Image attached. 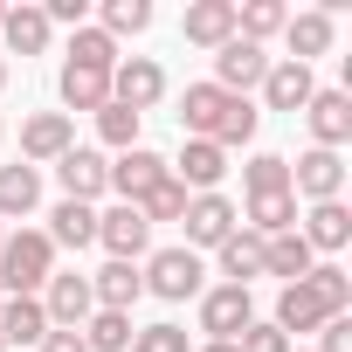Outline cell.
<instances>
[{"mask_svg":"<svg viewBox=\"0 0 352 352\" xmlns=\"http://www.w3.org/2000/svg\"><path fill=\"white\" fill-rule=\"evenodd\" d=\"M324 318H352V276H345L338 263H311V276L283 283L270 324H276L283 338H304V331H318Z\"/></svg>","mask_w":352,"mask_h":352,"instance_id":"obj_1","label":"cell"},{"mask_svg":"<svg viewBox=\"0 0 352 352\" xmlns=\"http://www.w3.org/2000/svg\"><path fill=\"white\" fill-rule=\"evenodd\" d=\"M256 124H263V111L249 97H228L221 83H187L180 90V131L187 138H208V145L235 152V145L256 138Z\"/></svg>","mask_w":352,"mask_h":352,"instance_id":"obj_2","label":"cell"},{"mask_svg":"<svg viewBox=\"0 0 352 352\" xmlns=\"http://www.w3.org/2000/svg\"><path fill=\"white\" fill-rule=\"evenodd\" d=\"M49 276H56V242L42 228H21L0 242V297H42Z\"/></svg>","mask_w":352,"mask_h":352,"instance_id":"obj_3","label":"cell"},{"mask_svg":"<svg viewBox=\"0 0 352 352\" xmlns=\"http://www.w3.org/2000/svg\"><path fill=\"white\" fill-rule=\"evenodd\" d=\"M249 324H256V297H249L242 283L201 290V338H208V345H235Z\"/></svg>","mask_w":352,"mask_h":352,"instance_id":"obj_4","label":"cell"},{"mask_svg":"<svg viewBox=\"0 0 352 352\" xmlns=\"http://www.w3.org/2000/svg\"><path fill=\"white\" fill-rule=\"evenodd\" d=\"M138 276H145V290H152V297H166V304H187V297H201V290H208V283H201L208 270H201V256H194V249H159V256H145V270H138Z\"/></svg>","mask_w":352,"mask_h":352,"instance_id":"obj_5","label":"cell"},{"mask_svg":"<svg viewBox=\"0 0 352 352\" xmlns=\"http://www.w3.org/2000/svg\"><path fill=\"white\" fill-rule=\"evenodd\" d=\"M180 228H187V249L201 256V249H221V242L242 228V214H235V201H228V194H194V201H187V214H180Z\"/></svg>","mask_w":352,"mask_h":352,"instance_id":"obj_6","label":"cell"},{"mask_svg":"<svg viewBox=\"0 0 352 352\" xmlns=\"http://www.w3.org/2000/svg\"><path fill=\"white\" fill-rule=\"evenodd\" d=\"M42 311H49V331H83V318L97 311L90 276H83V270H56V276L42 283Z\"/></svg>","mask_w":352,"mask_h":352,"instance_id":"obj_7","label":"cell"},{"mask_svg":"<svg viewBox=\"0 0 352 352\" xmlns=\"http://www.w3.org/2000/svg\"><path fill=\"white\" fill-rule=\"evenodd\" d=\"M56 180H63V201H104L111 194V159L97 152V145H69L63 159H56Z\"/></svg>","mask_w":352,"mask_h":352,"instance_id":"obj_8","label":"cell"},{"mask_svg":"<svg viewBox=\"0 0 352 352\" xmlns=\"http://www.w3.org/2000/svg\"><path fill=\"white\" fill-rule=\"evenodd\" d=\"M290 194L297 201H311V208H324V201H345V152H304L297 166H290Z\"/></svg>","mask_w":352,"mask_h":352,"instance_id":"obj_9","label":"cell"},{"mask_svg":"<svg viewBox=\"0 0 352 352\" xmlns=\"http://www.w3.org/2000/svg\"><path fill=\"white\" fill-rule=\"evenodd\" d=\"M270 63H276L270 49H256V42H242V35H235V42H221V49H214V76H208V83H221L228 97H249V90L270 76Z\"/></svg>","mask_w":352,"mask_h":352,"instance_id":"obj_10","label":"cell"},{"mask_svg":"<svg viewBox=\"0 0 352 352\" xmlns=\"http://www.w3.org/2000/svg\"><path fill=\"white\" fill-rule=\"evenodd\" d=\"M166 97V69L152 63V56H118V69H111V104H124V111H152Z\"/></svg>","mask_w":352,"mask_h":352,"instance_id":"obj_11","label":"cell"},{"mask_svg":"<svg viewBox=\"0 0 352 352\" xmlns=\"http://www.w3.org/2000/svg\"><path fill=\"white\" fill-rule=\"evenodd\" d=\"M304 124H311V145L318 152H345L352 145V90H311Z\"/></svg>","mask_w":352,"mask_h":352,"instance_id":"obj_12","label":"cell"},{"mask_svg":"<svg viewBox=\"0 0 352 352\" xmlns=\"http://www.w3.org/2000/svg\"><path fill=\"white\" fill-rule=\"evenodd\" d=\"M76 145V118H63V111H35V118H21V166H56L63 152Z\"/></svg>","mask_w":352,"mask_h":352,"instance_id":"obj_13","label":"cell"},{"mask_svg":"<svg viewBox=\"0 0 352 352\" xmlns=\"http://www.w3.org/2000/svg\"><path fill=\"white\" fill-rule=\"evenodd\" d=\"M166 173H173L187 194H221V180H228V152L208 145V138H187L180 159H166Z\"/></svg>","mask_w":352,"mask_h":352,"instance_id":"obj_14","label":"cell"},{"mask_svg":"<svg viewBox=\"0 0 352 352\" xmlns=\"http://www.w3.org/2000/svg\"><path fill=\"white\" fill-rule=\"evenodd\" d=\"M56 97H63V118H76V111H104L111 104V69H97V63H69L63 56V69H56Z\"/></svg>","mask_w":352,"mask_h":352,"instance_id":"obj_15","label":"cell"},{"mask_svg":"<svg viewBox=\"0 0 352 352\" xmlns=\"http://www.w3.org/2000/svg\"><path fill=\"white\" fill-rule=\"evenodd\" d=\"M331 42H338V8H304L283 21V49L304 69H311V56H331Z\"/></svg>","mask_w":352,"mask_h":352,"instance_id":"obj_16","label":"cell"},{"mask_svg":"<svg viewBox=\"0 0 352 352\" xmlns=\"http://www.w3.org/2000/svg\"><path fill=\"white\" fill-rule=\"evenodd\" d=\"M159 180H166V159H159L152 145H131V152H118V159H111V194H118L124 208H138Z\"/></svg>","mask_w":352,"mask_h":352,"instance_id":"obj_17","label":"cell"},{"mask_svg":"<svg viewBox=\"0 0 352 352\" xmlns=\"http://www.w3.org/2000/svg\"><path fill=\"white\" fill-rule=\"evenodd\" d=\"M97 242L111 249V263H138V256L152 249V228H145V214H138V208H124V201H118V208H104V214H97Z\"/></svg>","mask_w":352,"mask_h":352,"instance_id":"obj_18","label":"cell"},{"mask_svg":"<svg viewBox=\"0 0 352 352\" xmlns=\"http://www.w3.org/2000/svg\"><path fill=\"white\" fill-rule=\"evenodd\" d=\"M256 90H263V104H270V111H290V118H297V111L311 104V90H318V76H311L304 63H290V56H276V63H270V76H263Z\"/></svg>","mask_w":352,"mask_h":352,"instance_id":"obj_19","label":"cell"},{"mask_svg":"<svg viewBox=\"0 0 352 352\" xmlns=\"http://www.w3.org/2000/svg\"><path fill=\"white\" fill-rule=\"evenodd\" d=\"M49 14H42V0H21V8H8V21H0V56H49Z\"/></svg>","mask_w":352,"mask_h":352,"instance_id":"obj_20","label":"cell"},{"mask_svg":"<svg viewBox=\"0 0 352 352\" xmlns=\"http://www.w3.org/2000/svg\"><path fill=\"white\" fill-rule=\"evenodd\" d=\"M180 35L214 56L221 42H235V0H194V8L180 14Z\"/></svg>","mask_w":352,"mask_h":352,"instance_id":"obj_21","label":"cell"},{"mask_svg":"<svg viewBox=\"0 0 352 352\" xmlns=\"http://www.w3.org/2000/svg\"><path fill=\"white\" fill-rule=\"evenodd\" d=\"M297 221H304L297 235L311 242V256H338V249L352 242V208H345V201H324V208H311V214H297Z\"/></svg>","mask_w":352,"mask_h":352,"instance_id":"obj_22","label":"cell"},{"mask_svg":"<svg viewBox=\"0 0 352 352\" xmlns=\"http://www.w3.org/2000/svg\"><path fill=\"white\" fill-rule=\"evenodd\" d=\"M42 208V173L35 166H0V221H28Z\"/></svg>","mask_w":352,"mask_h":352,"instance_id":"obj_23","label":"cell"},{"mask_svg":"<svg viewBox=\"0 0 352 352\" xmlns=\"http://www.w3.org/2000/svg\"><path fill=\"white\" fill-rule=\"evenodd\" d=\"M90 297H97V311H131V304L145 297L138 263H104V270L90 276Z\"/></svg>","mask_w":352,"mask_h":352,"instance_id":"obj_24","label":"cell"},{"mask_svg":"<svg viewBox=\"0 0 352 352\" xmlns=\"http://www.w3.org/2000/svg\"><path fill=\"white\" fill-rule=\"evenodd\" d=\"M42 338H49L42 297H8L0 304V345H42Z\"/></svg>","mask_w":352,"mask_h":352,"instance_id":"obj_25","label":"cell"},{"mask_svg":"<svg viewBox=\"0 0 352 352\" xmlns=\"http://www.w3.org/2000/svg\"><path fill=\"white\" fill-rule=\"evenodd\" d=\"M42 235H49L56 249H90V242H97V208H83V201H56Z\"/></svg>","mask_w":352,"mask_h":352,"instance_id":"obj_26","label":"cell"},{"mask_svg":"<svg viewBox=\"0 0 352 352\" xmlns=\"http://www.w3.org/2000/svg\"><path fill=\"white\" fill-rule=\"evenodd\" d=\"M214 263H221V276H228V283H242V290H249V283L263 276V235L235 228V235H228V242L214 249Z\"/></svg>","mask_w":352,"mask_h":352,"instance_id":"obj_27","label":"cell"},{"mask_svg":"<svg viewBox=\"0 0 352 352\" xmlns=\"http://www.w3.org/2000/svg\"><path fill=\"white\" fill-rule=\"evenodd\" d=\"M311 263H318V256H311V242H304L297 228L263 242V276H283V283H297V276H311Z\"/></svg>","mask_w":352,"mask_h":352,"instance_id":"obj_28","label":"cell"},{"mask_svg":"<svg viewBox=\"0 0 352 352\" xmlns=\"http://www.w3.org/2000/svg\"><path fill=\"white\" fill-rule=\"evenodd\" d=\"M283 21H290V8L283 0H235V35L242 42H270V35H283Z\"/></svg>","mask_w":352,"mask_h":352,"instance_id":"obj_29","label":"cell"},{"mask_svg":"<svg viewBox=\"0 0 352 352\" xmlns=\"http://www.w3.org/2000/svg\"><path fill=\"white\" fill-rule=\"evenodd\" d=\"M131 311H90L83 318V345L90 352H131Z\"/></svg>","mask_w":352,"mask_h":352,"instance_id":"obj_30","label":"cell"},{"mask_svg":"<svg viewBox=\"0 0 352 352\" xmlns=\"http://www.w3.org/2000/svg\"><path fill=\"white\" fill-rule=\"evenodd\" d=\"M242 194H249V201H263V194H290V159H283V152H256V159L242 166Z\"/></svg>","mask_w":352,"mask_h":352,"instance_id":"obj_31","label":"cell"},{"mask_svg":"<svg viewBox=\"0 0 352 352\" xmlns=\"http://www.w3.org/2000/svg\"><path fill=\"white\" fill-rule=\"evenodd\" d=\"M297 228V194H263V201H249V235H290Z\"/></svg>","mask_w":352,"mask_h":352,"instance_id":"obj_32","label":"cell"},{"mask_svg":"<svg viewBox=\"0 0 352 352\" xmlns=\"http://www.w3.org/2000/svg\"><path fill=\"white\" fill-rule=\"evenodd\" d=\"M97 28H104L111 42H124V35H145V28H152V0H104Z\"/></svg>","mask_w":352,"mask_h":352,"instance_id":"obj_33","label":"cell"},{"mask_svg":"<svg viewBox=\"0 0 352 352\" xmlns=\"http://www.w3.org/2000/svg\"><path fill=\"white\" fill-rule=\"evenodd\" d=\"M187 201H194V194H187V187L166 173V180H159V187L138 201V214H145V228H159V221H180V214H187Z\"/></svg>","mask_w":352,"mask_h":352,"instance_id":"obj_34","label":"cell"},{"mask_svg":"<svg viewBox=\"0 0 352 352\" xmlns=\"http://www.w3.org/2000/svg\"><path fill=\"white\" fill-rule=\"evenodd\" d=\"M138 124H145V118L124 111V104H104V111H97V138H104L111 152H131V145H138Z\"/></svg>","mask_w":352,"mask_h":352,"instance_id":"obj_35","label":"cell"},{"mask_svg":"<svg viewBox=\"0 0 352 352\" xmlns=\"http://www.w3.org/2000/svg\"><path fill=\"white\" fill-rule=\"evenodd\" d=\"M131 352H194V338H187V324L159 318V324H138L131 331Z\"/></svg>","mask_w":352,"mask_h":352,"instance_id":"obj_36","label":"cell"},{"mask_svg":"<svg viewBox=\"0 0 352 352\" xmlns=\"http://www.w3.org/2000/svg\"><path fill=\"white\" fill-rule=\"evenodd\" d=\"M69 63H97V69H118V42L90 21V28H76L69 35Z\"/></svg>","mask_w":352,"mask_h":352,"instance_id":"obj_37","label":"cell"},{"mask_svg":"<svg viewBox=\"0 0 352 352\" xmlns=\"http://www.w3.org/2000/svg\"><path fill=\"white\" fill-rule=\"evenodd\" d=\"M235 352H290V338H283V331H276L270 318H256V324H249V331L235 338Z\"/></svg>","mask_w":352,"mask_h":352,"instance_id":"obj_38","label":"cell"},{"mask_svg":"<svg viewBox=\"0 0 352 352\" xmlns=\"http://www.w3.org/2000/svg\"><path fill=\"white\" fill-rule=\"evenodd\" d=\"M318 331H324V338H318V352H352V318H324Z\"/></svg>","mask_w":352,"mask_h":352,"instance_id":"obj_39","label":"cell"},{"mask_svg":"<svg viewBox=\"0 0 352 352\" xmlns=\"http://www.w3.org/2000/svg\"><path fill=\"white\" fill-rule=\"evenodd\" d=\"M42 352H90V345H83V331H49Z\"/></svg>","mask_w":352,"mask_h":352,"instance_id":"obj_40","label":"cell"},{"mask_svg":"<svg viewBox=\"0 0 352 352\" xmlns=\"http://www.w3.org/2000/svg\"><path fill=\"white\" fill-rule=\"evenodd\" d=\"M0 90H8V56H0Z\"/></svg>","mask_w":352,"mask_h":352,"instance_id":"obj_41","label":"cell"},{"mask_svg":"<svg viewBox=\"0 0 352 352\" xmlns=\"http://www.w3.org/2000/svg\"><path fill=\"white\" fill-rule=\"evenodd\" d=\"M201 352H235V345H201Z\"/></svg>","mask_w":352,"mask_h":352,"instance_id":"obj_42","label":"cell"},{"mask_svg":"<svg viewBox=\"0 0 352 352\" xmlns=\"http://www.w3.org/2000/svg\"><path fill=\"white\" fill-rule=\"evenodd\" d=\"M0 145H8V118H0Z\"/></svg>","mask_w":352,"mask_h":352,"instance_id":"obj_43","label":"cell"},{"mask_svg":"<svg viewBox=\"0 0 352 352\" xmlns=\"http://www.w3.org/2000/svg\"><path fill=\"white\" fill-rule=\"evenodd\" d=\"M0 242H8V221H0Z\"/></svg>","mask_w":352,"mask_h":352,"instance_id":"obj_44","label":"cell"},{"mask_svg":"<svg viewBox=\"0 0 352 352\" xmlns=\"http://www.w3.org/2000/svg\"><path fill=\"white\" fill-rule=\"evenodd\" d=\"M0 21H8V8H0Z\"/></svg>","mask_w":352,"mask_h":352,"instance_id":"obj_45","label":"cell"},{"mask_svg":"<svg viewBox=\"0 0 352 352\" xmlns=\"http://www.w3.org/2000/svg\"><path fill=\"white\" fill-rule=\"evenodd\" d=\"M290 352H304V345H290Z\"/></svg>","mask_w":352,"mask_h":352,"instance_id":"obj_46","label":"cell"},{"mask_svg":"<svg viewBox=\"0 0 352 352\" xmlns=\"http://www.w3.org/2000/svg\"><path fill=\"white\" fill-rule=\"evenodd\" d=\"M0 304H8V297H0Z\"/></svg>","mask_w":352,"mask_h":352,"instance_id":"obj_47","label":"cell"},{"mask_svg":"<svg viewBox=\"0 0 352 352\" xmlns=\"http://www.w3.org/2000/svg\"><path fill=\"white\" fill-rule=\"evenodd\" d=\"M0 352H8V345H0Z\"/></svg>","mask_w":352,"mask_h":352,"instance_id":"obj_48","label":"cell"}]
</instances>
